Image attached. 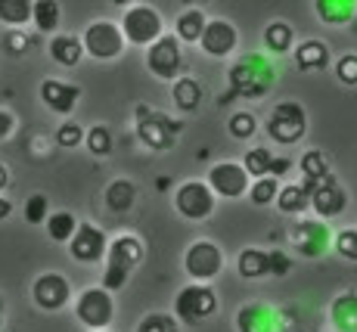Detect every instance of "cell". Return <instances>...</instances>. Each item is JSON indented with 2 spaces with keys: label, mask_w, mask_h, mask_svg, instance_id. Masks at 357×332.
I'll list each match as a JSON object with an SVG mask.
<instances>
[{
  "label": "cell",
  "mask_w": 357,
  "mask_h": 332,
  "mask_svg": "<svg viewBox=\"0 0 357 332\" xmlns=\"http://www.w3.org/2000/svg\"><path fill=\"white\" fill-rule=\"evenodd\" d=\"M230 91L243 100H261L273 87V66L261 53H245L230 66Z\"/></svg>",
  "instance_id": "cell-1"
},
{
  "label": "cell",
  "mask_w": 357,
  "mask_h": 332,
  "mask_svg": "<svg viewBox=\"0 0 357 332\" xmlns=\"http://www.w3.org/2000/svg\"><path fill=\"white\" fill-rule=\"evenodd\" d=\"M106 255H109V264H106V276H102V289L106 292H119L128 282L130 271L143 261V246L134 236H119L106 248Z\"/></svg>",
  "instance_id": "cell-2"
},
{
  "label": "cell",
  "mask_w": 357,
  "mask_h": 332,
  "mask_svg": "<svg viewBox=\"0 0 357 332\" xmlns=\"http://www.w3.org/2000/svg\"><path fill=\"white\" fill-rule=\"evenodd\" d=\"M181 130V121L168 119L162 112H153L149 106H137V134H140V143H146L149 149H171Z\"/></svg>",
  "instance_id": "cell-3"
},
{
  "label": "cell",
  "mask_w": 357,
  "mask_h": 332,
  "mask_svg": "<svg viewBox=\"0 0 357 332\" xmlns=\"http://www.w3.org/2000/svg\"><path fill=\"white\" fill-rule=\"evenodd\" d=\"M174 314L181 323H190V326H199L208 317L218 314V295L211 292L202 282H193V286L181 289L174 299Z\"/></svg>",
  "instance_id": "cell-4"
},
{
  "label": "cell",
  "mask_w": 357,
  "mask_h": 332,
  "mask_svg": "<svg viewBox=\"0 0 357 332\" xmlns=\"http://www.w3.org/2000/svg\"><path fill=\"white\" fill-rule=\"evenodd\" d=\"M305 130H307V115L298 103L286 100V103H280V106H273L271 119H267V134H271V140L283 143V146H292V143H298L301 137H305Z\"/></svg>",
  "instance_id": "cell-5"
},
{
  "label": "cell",
  "mask_w": 357,
  "mask_h": 332,
  "mask_svg": "<svg viewBox=\"0 0 357 332\" xmlns=\"http://www.w3.org/2000/svg\"><path fill=\"white\" fill-rule=\"evenodd\" d=\"M301 190L307 193V205H311V209L317 211L324 220L345 211V202H348L345 190H342L339 181H335L333 174H324V177H317V181H307L305 177Z\"/></svg>",
  "instance_id": "cell-6"
},
{
  "label": "cell",
  "mask_w": 357,
  "mask_h": 332,
  "mask_svg": "<svg viewBox=\"0 0 357 332\" xmlns=\"http://www.w3.org/2000/svg\"><path fill=\"white\" fill-rule=\"evenodd\" d=\"M119 29L125 34V40H130V44H137V47H149L155 38L165 34L162 16L153 10V6H130Z\"/></svg>",
  "instance_id": "cell-7"
},
{
  "label": "cell",
  "mask_w": 357,
  "mask_h": 332,
  "mask_svg": "<svg viewBox=\"0 0 357 332\" xmlns=\"http://www.w3.org/2000/svg\"><path fill=\"white\" fill-rule=\"evenodd\" d=\"M125 34L115 22H91L84 29V38H81V47L84 53H91L93 59H115L125 50Z\"/></svg>",
  "instance_id": "cell-8"
},
{
  "label": "cell",
  "mask_w": 357,
  "mask_h": 332,
  "mask_svg": "<svg viewBox=\"0 0 357 332\" xmlns=\"http://www.w3.org/2000/svg\"><path fill=\"white\" fill-rule=\"evenodd\" d=\"M146 66L155 78L162 81H174L181 75V66H183V56H181V44H177L174 34H162L149 44V53H146Z\"/></svg>",
  "instance_id": "cell-9"
},
{
  "label": "cell",
  "mask_w": 357,
  "mask_h": 332,
  "mask_svg": "<svg viewBox=\"0 0 357 332\" xmlns=\"http://www.w3.org/2000/svg\"><path fill=\"white\" fill-rule=\"evenodd\" d=\"M75 314H78V320L84 323V326H91V329H106L109 323H112V317H115L112 292H106L102 286L81 292L78 304H75Z\"/></svg>",
  "instance_id": "cell-10"
},
{
  "label": "cell",
  "mask_w": 357,
  "mask_h": 332,
  "mask_svg": "<svg viewBox=\"0 0 357 332\" xmlns=\"http://www.w3.org/2000/svg\"><path fill=\"white\" fill-rule=\"evenodd\" d=\"M208 186L215 196L239 199L249 193V174H245V168L236 162H218V165H211V171H208Z\"/></svg>",
  "instance_id": "cell-11"
},
{
  "label": "cell",
  "mask_w": 357,
  "mask_h": 332,
  "mask_svg": "<svg viewBox=\"0 0 357 332\" xmlns=\"http://www.w3.org/2000/svg\"><path fill=\"white\" fill-rule=\"evenodd\" d=\"M106 248H109L106 233L93 224H78L72 239H68V252H72V258L81 261V264H97L102 255H106Z\"/></svg>",
  "instance_id": "cell-12"
},
{
  "label": "cell",
  "mask_w": 357,
  "mask_h": 332,
  "mask_svg": "<svg viewBox=\"0 0 357 332\" xmlns=\"http://www.w3.org/2000/svg\"><path fill=\"white\" fill-rule=\"evenodd\" d=\"M177 211L183 214L187 220H202L215 211V193H211L208 183H199V181H190L177 190V199H174Z\"/></svg>",
  "instance_id": "cell-13"
},
{
  "label": "cell",
  "mask_w": 357,
  "mask_h": 332,
  "mask_svg": "<svg viewBox=\"0 0 357 332\" xmlns=\"http://www.w3.org/2000/svg\"><path fill=\"white\" fill-rule=\"evenodd\" d=\"M289 246L305 258H320L329 248V230L324 220H298L289 233Z\"/></svg>",
  "instance_id": "cell-14"
},
{
  "label": "cell",
  "mask_w": 357,
  "mask_h": 332,
  "mask_svg": "<svg viewBox=\"0 0 357 332\" xmlns=\"http://www.w3.org/2000/svg\"><path fill=\"white\" fill-rule=\"evenodd\" d=\"M183 267H187V273L193 276V280H211V276L221 273L224 255H221V248H218L215 242H205V239L193 242V246L187 248Z\"/></svg>",
  "instance_id": "cell-15"
},
{
  "label": "cell",
  "mask_w": 357,
  "mask_h": 332,
  "mask_svg": "<svg viewBox=\"0 0 357 332\" xmlns=\"http://www.w3.org/2000/svg\"><path fill=\"white\" fill-rule=\"evenodd\" d=\"M236 40L239 34L227 19H211V22H205L202 34H199V44H202V50L208 56H227V53L236 50Z\"/></svg>",
  "instance_id": "cell-16"
},
{
  "label": "cell",
  "mask_w": 357,
  "mask_h": 332,
  "mask_svg": "<svg viewBox=\"0 0 357 332\" xmlns=\"http://www.w3.org/2000/svg\"><path fill=\"white\" fill-rule=\"evenodd\" d=\"M31 295H34V304L44 310H59L66 308L68 295H72V289H68V280L59 273H44L34 280L31 286Z\"/></svg>",
  "instance_id": "cell-17"
},
{
  "label": "cell",
  "mask_w": 357,
  "mask_h": 332,
  "mask_svg": "<svg viewBox=\"0 0 357 332\" xmlns=\"http://www.w3.org/2000/svg\"><path fill=\"white\" fill-rule=\"evenodd\" d=\"M40 100H44V106L53 109V112L68 115L75 106H78L81 87L66 84V81H56V78H47L44 84H40Z\"/></svg>",
  "instance_id": "cell-18"
},
{
  "label": "cell",
  "mask_w": 357,
  "mask_h": 332,
  "mask_svg": "<svg viewBox=\"0 0 357 332\" xmlns=\"http://www.w3.org/2000/svg\"><path fill=\"white\" fill-rule=\"evenodd\" d=\"M239 332H277V314L267 304H245L236 314Z\"/></svg>",
  "instance_id": "cell-19"
},
{
  "label": "cell",
  "mask_w": 357,
  "mask_h": 332,
  "mask_svg": "<svg viewBox=\"0 0 357 332\" xmlns=\"http://www.w3.org/2000/svg\"><path fill=\"white\" fill-rule=\"evenodd\" d=\"M314 6L326 25H345L357 13V0H314Z\"/></svg>",
  "instance_id": "cell-20"
},
{
  "label": "cell",
  "mask_w": 357,
  "mask_h": 332,
  "mask_svg": "<svg viewBox=\"0 0 357 332\" xmlns=\"http://www.w3.org/2000/svg\"><path fill=\"white\" fill-rule=\"evenodd\" d=\"M295 66L301 72H320V68L329 66V50L320 40H305V44L295 50Z\"/></svg>",
  "instance_id": "cell-21"
},
{
  "label": "cell",
  "mask_w": 357,
  "mask_h": 332,
  "mask_svg": "<svg viewBox=\"0 0 357 332\" xmlns=\"http://www.w3.org/2000/svg\"><path fill=\"white\" fill-rule=\"evenodd\" d=\"M50 56L59 62V66L72 68L78 66L81 56H84V47H81V38H72V34H56L50 40Z\"/></svg>",
  "instance_id": "cell-22"
},
{
  "label": "cell",
  "mask_w": 357,
  "mask_h": 332,
  "mask_svg": "<svg viewBox=\"0 0 357 332\" xmlns=\"http://www.w3.org/2000/svg\"><path fill=\"white\" fill-rule=\"evenodd\" d=\"M333 326L339 332H357V295L345 292L333 301Z\"/></svg>",
  "instance_id": "cell-23"
},
{
  "label": "cell",
  "mask_w": 357,
  "mask_h": 332,
  "mask_svg": "<svg viewBox=\"0 0 357 332\" xmlns=\"http://www.w3.org/2000/svg\"><path fill=\"white\" fill-rule=\"evenodd\" d=\"M59 19H63V10H59L56 0H34L31 3V22L38 25V31H44V34L56 31Z\"/></svg>",
  "instance_id": "cell-24"
},
{
  "label": "cell",
  "mask_w": 357,
  "mask_h": 332,
  "mask_svg": "<svg viewBox=\"0 0 357 332\" xmlns=\"http://www.w3.org/2000/svg\"><path fill=\"white\" fill-rule=\"evenodd\" d=\"M171 93H174V106L183 112H196L199 103H202V84L196 78H177Z\"/></svg>",
  "instance_id": "cell-25"
},
{
  "label": "cell",
  "mask_w": 357,
  "mask_h": 332,
  "mask_svg": "<svg viewBox=\"0 0 357 332\" xmlns=\"http://www.w3.org/2000/svg\"><path fill=\"white\" fill-rule=\"evenodd\" d=\"M273 162H277V156H273L271 149L255 146V149L245 152L243 168H245V174L249 177H273Z\"/></svg>",
  "instance_id": "cell-26"
},
{
  "label": "cell",
  "mask_w": 357,
  "mask_h": 332,
  "mask_svg": "<svg viewBox=\"0 0 357 332\" xmlns=\"http://www.w3.org/2000/svg\"><path fill=\"white\" fill-rule=\"evenodd\" d=\"M236 267H239V276H245V280L271 276V271H267V252H261V248H245V252L239 255Z\"/></svg>",
  "instance_id": "cell-27"
},
{
  "label": "cell",
  "mask_w": 357,
  "mask_h": 332,
  "mask_svg": "<svg viewBox=\"0 0 357 332\" xmlns=\"http://www.w3.org/2000/svg\"><path fill=\"white\" fill-rule=\"evenodd\" d=\"M137 202V186L130 183V181H112L109 183V190H106V205L112 211H128L130 205Z\"/></svg>",
  "instance_id": "cell-28"
},
{
  "label": "cell",
  "mask_w": 357,
  "mask_h": 332,
  "mask_svg": "<svg viewBox=\"0 0 357 332\" xmlns=\"http://www.w3.org/2000/svg\"><path fill=\"white\" fill-rule=\"evenodd\" d=\"M31 3L34 0H0V22L19 29L31 19Z\"/></svg>",
  "instance_id": "cell-29"
},
{
  "label": "cell",
  "mask_w": 357,
  "mask_h": 332,
  "mask_svg": "<svg viewBox=\"0 0 357 332\" xmlns=\"http://www.w3.org/2000/svg\"><path fill=\"white\" fill-rule=\"evenodd\" d=\"M277 205L283 214H301L305 209H311V205H307V193L301 190V183L283 186V190L277 193Z\"/></svg>",
  "instance_id": "cell-30"
},
{
  "label": "cell",
  "mask_w": 357,
  "mask_h": 332,
  "mask_svg": "<svg viewBox=\"0 0 357 332\" xmlns=\"http://www.w3.org/2000/svg\"><path fill=\"white\" fill-rule=\"evenodd\" d=\"M47 233H50L53 242H68L75 233V227H78V220H75L72 211H56V214H47Z\"/></svg>",
  "instance_id": "cell-31"
},
{
  "label": "cell",
  "mask_w": 357,
  "mask_h": 332,
  "mask_svg": "<svg viewBox=\"0 0 357 332\" xmlns=\"http://www.w3.org/2000/svg\"><path fill=\"white\" fill-rule=\"evenodd\" d=\"M292 29L286 22H271L264 29V44H267V50L271 53H289V47H292Z\"/></svg>",
  "instance_id": "cell-32"
},
{
  "label": "cell",
  "mask_w": 357,
  "mask_h": 332,
  "mask_svg": "<svg viewBox=\"0 0 357 332\" xmlns=\"http://www.w3.org/2000/svg\"><path fill=\"white\" fill-rule=\"evenodd\" d=\"M205 29V16L199 10H187L181 19H177V40H187V44H193V40H199V34H202Z\"/></svg>",
  "instance_id": "cell-33"
},
{
  "label": "cell",
  "mask_w": 357,
  "mask_h": 332,
  "mask_svg": "<svg viewBox=\"0 0 357 332\" xmlns=\"http://www.w3.org/2000/svg\"><path fill=\"white\" fill-rule=\"evenodd\" d=\"M84 143H87V149L93 152V156H109L112 152V130L106 128V124H97V128H91L84 134Z\"/></svg>",
  "instance_id": "cell-34"
},
{
  "label": "cell",
  "mask_w": 357,
  "mask_h": 332,
  "mask_svg": "<svg viewBox=\"0 0 357 332\" xmlns=\"http://www.w3.org/2000/svg\"><path fill=\"white\" fill-rule=\"evenodd\" d=\"M277 193H280L277 177H255V183L249 186V199H252L255 205L273 202V199H277Z\"/></svg>",
  "instance_id": "cell-35"
},
{
  "label": "cell",
  "mask_w": 357,
  "mask_h": 332,
  "mask_svg": "<svg viewBox=\"0 0 357 332\" xmlns=\"http://www.w3.org/2000/svg\"><path fill=\"white\" fill-rule=\"evenodd\" d=\"M301 174H305L307 181H317V177L329 174V162H326L324 152H320V149L305 152V156H301Z\"/></svg>",
  "instance_id": "cell-36"
},
{
  "label": "cell",
  "mask_w": 357,
  "mask_h": 332,
  "mask_svg": "<svg viewBox=\"0 0 357 332\" xmlns=\"http://www.w3.org/2000/svg\"><path fill=\"white\" fill-rule=\"evenodd\" d=\"M230 134L236 137V140H249L252 134L258 130V121H255V115L252 112H236V115H230Z\"/></svg>",
  "instance_id": "cell-37"
},
{
  "label": "cell",
  "mask_w": 357,
  "mask_h": 332,
  "mask_svg": "<svg viewBox=\"0 0 357 332\" xmlns=\"http://www.w3.org/2000/svg\"><path fill=\"white\" fill-rule=\"evenodd\" d=\"M137 332H181V326H177V320L171 314H149L143 317Z\"/></svg>",
  "instance_id": "cell-38"
},
{
  "label": "cell",
  "mask_w": 357,
  "mask_h": 332,
  "mask_svg": "<svg viewBox=\"0 0 357 332\" xmlns=\"http://www.w3.org/2000/svg\"><path fill=\"white\" fill-rule=\"evenodd\" d=\"M47 211H50V202H47V196H40V193L29 196V202H25V220H29V224H44Z\"/></svg>",
  "instance_id": "cell-39"
},
{
  "label": "cell",
  "mask_w": 357,
  "mask_h": 332,
  "mask_svg": "<svg viewBox=\"0 0 357 332\" xmlns=\"http://www.w3.org/2000/svg\"><path fill=\"white\" fill-rule=\"evenodd\" d=\"M56 143H59V146H66V149H75V146H81V143H84V130H81V124H75V121H66L63 128L56 130Z\"/></svg>",
  "instance_id": "cell-40"
},
{
  "label": "cell",
  "mask_w": 357,
  "mask_h": 332,
  "mask_svg": "<svg viewBox=\"0 0 357 332\" xmlns=\"http://www.w3.org/2000/svg\"><path fill=\"white\" fill-rule=\"evenodd\" d=\"M31 47V38L25 31H6V38H3V50L10 53V56H22L25 50Z\"/></svg>",
  "instance_id": "cell-41"
},
{
  "label": "cell",
  "mask_w": 357,
  "mask_h": 332,
  "mask_svg": "<svg viewBox=\"0 0 357 332\" xmlns=\"http://www.w3.org/2000/svg\"><path fill=\"white\" fill-rule=\"evenodd\" d=\"M335 252L348 261H357V230H345L335 239Z\"/></svg>",
  "instance_id": "cell-42"
},
{
  "label": "cell",
  "mask_w": 357,
  "mask_h": 332,
  "mask_svg": "<svg viewBox=\"0 0 357 332\" xmlns=\"http://www.w3.org/2000/svg\"><path fill=\"white\" fill-rule=\"evenodd\" d=\"M335 75H339L342 84H357V56H354V53H348V56L339 59Z\"/></svg>",
  "instance_id": "cell-43"
},
{
  "label": "cell",
  "mask_w": 357,
  "mask_h": 332,
  "mask_svg": "<svg viewBox=\"0 0 357 332\" xmlns=\"http://www.w3.org/2000/svg\"><path fill=\"white\" fill-rule=\"evenodd\" d=\"M267 271L271 276H286L292 271V258L286 252H267Z\"/></svg>",
  "instance_id": "cell-44"
},
{
  "label": "cell",
  "mask_w": 357,
  "mask_h": 332,
  "mask_svg": "<svg viewBox=\"0 0 357 332\" xmlns=\"http://www.w3.org/2000/svg\"><path fill=\"white\" fill-rule=\"evenodd\" d=\"M13 115L10 112H0V140H3V137H10V130H13Z\"/></svg>",
  "instance_id": "cell-45"
},
{
  "label": "cell",
  "mask_w": 357,
  "mask_h": 332,
  "mask_svg": "<svg viewBox=\"0 0 357 332\" xmlns=\"http://www.w3.org/2000/svg\"><path fill=\"white\" fill-rule=\"evenodd\" d=\"M10 211H13L10 199H0V220H3V218H10Z\"/></svg>",
  "instance_id": "cell-46"
},
{
  "label": "cell",
  "mask_w": 357,
  "mask_h": 332,
  "mask_svg": "<svg viewBox=\"0 0 357 332\" xmlns=\"http://www.w3.org/2000/svg\"><path fill=\"white\" fill-rule=\"evenodd\" d=\"M6 183H10V174H6V168H3V165H0V190H3Z\"/></svg>",
  "instance_id": "cell-47"
},
{
  "label": "cell",
  "mask_w": 357,
  "mask_h": 332,
  "mask_svg": "<svg viewBox=\"0 0 357 332\" xmlns=\"http://www.w3.org/2000/svg\"><path fill=\"white\" fill-rule=\"evenodd\" d=\"M112 3H119V6H125V3H130V0H112Z\"/></svg>",
  "instance_id": "cell-48"
},
{
  "label": "cell",
  "mask_w": 357,
  "mask_h": 332,
  "mask_svg": "<svg viewBox=\"0 0 357 332\" xmlns=\"http://www.w3.org/2000/svg\"><path fill=\"white\" fill-rule=\"evenodd\" d=\"M183 3H196V0H183Z\"/></svg>",
  "instance_id": "cell-49"
},
{
  "label": "cell",
  "mask_w": 357,
  "mask_h": 332,
  "mask_svg": "<svg viewBox=\"0 0 357 332\" xmlns=\"http://www.w3.org/2000/svg\"><path fill=\"white\" fill-rule=\"evenodd\" d=\"M97 332H109V329H97Z\"/></svg>",
  "instance_id": "cell-50"
}]
</instances>
